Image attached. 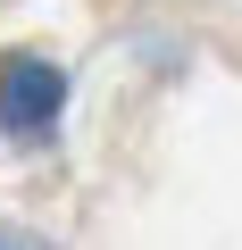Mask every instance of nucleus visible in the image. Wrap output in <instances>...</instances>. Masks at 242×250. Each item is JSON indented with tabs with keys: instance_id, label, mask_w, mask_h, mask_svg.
Listing matches in <instances>:
<instances>
[{
	"instance_id": "obj_2",
	"label": "nucleus",
	"mask_w": 242,
	"mask_h": 250,
	"mask_svg": "<svg viewBox=\"0 0 242 250\" xmlns=\"http://www.w3.org/2000/svg\"><path fill=\"white\" fill-rule=\"evenodd\" d=\"M0 250H42V242L34 233H0Z\"/></svg>"
},
{
	"instance_id": "obj_1",
	"label": "nucleus",
	"mask_w": 242,
	"mask_h": 250,
	"mask_svg": "<svg viewBox=\"0 0 242 250\" xmlns=\"http://www.w3.org/2000/svg\"><path fill=\"white\" fill-rule=\"evenodd\" d=\"M67 108V75L34 50H9L0 59V134H17V142H42L50 125Z\"/></svg>"
}]
</instances>
